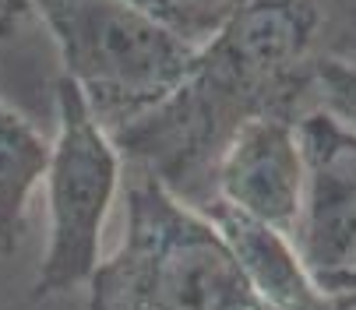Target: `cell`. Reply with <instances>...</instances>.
Returning a JSON list of instances; mask_svg holds the SVG:
<instances>
[{"label":"cell","mask_w":356,"mask_h":310,"mask_svg":"<svg viewBox=\"0 0 356 310\" xmlns=\"http://www.w3.org/2000/svg\"><path fill=\"white\" fill-rule=\"evenodd\" d=\"M318 0H243L194 49L184 81L152 113L110 134L120 159L205 212L226 145L258 117L311 110V71L321 57Z\"/></svg>","instance_id":"cell-1"},{"label":"cell","mask_w":356,"mask_h":310,"mask_svg":"<svg viewBox=\"0 0 356 310\" xmlns=\"http://www.w3.org/2000/svg\"><path fill=\"white\" fill-rule=\"evenodd\" d=\"M85 286L88 310H265L212 219L145 173L127 187L117 250Z\"/></svg>","instance_id":"cell-2"},{"label":"cell","mask_w":356,"mask_h":310,"mask_svg":"<svg viewBox=\"0 0 356 310\" xmlns=\"http://www.w3.org/2000/svg\"><path fill=\"white\" fill-rule=\"evenodd\" d=\"M88 113L117 134L184 81L197 42L127 0H32Z\"/></svg>","instance_id":"cell-3"},{"label":"cell","mask_w":356,"mask_h":310,"mask_svg":"<svg viewBox=\"0 0 356 310\" xmlns=\"http://www.w3.org/2000/svg\"><path fill=\"white\" fill-rule=\"evenodd\" d=\"M124 159L67 78H57V138L49 141V236L32 282L35 300L85 286L95 272L103 226L120 190Z\"/></svg>","instance_id":"cell-4"},{"label":"cell","mask_w":356,"mask_h":310,"mask_svg":"<svg viewBox=\"0 0 356 310\" xmlns=\"http://www.w3.org/2000/svg\"><path fill=\"white\" fill-rule=\"evenodd\" d=\"M303 148V201L293 247L314 286L339 307L356 303V134L328 110L296 117Z\"/></svg>","instance_id":"cell-5"},{"label":"cell","mask_w":356,"mask_h":310,"mask_svg":"<svg viewBox=\"0 0 356 310\" xmlns=\"http://www.w3.org/2000/svg\"><path fill=\"white\" fill-rule=\"evenodd\" d=\"M293 233L303 201V148L296 117L250 120L222 152L212 180V204Z\"/></svg>","instance_id":"cell-6"},{"label":"cell","mask_w":356,"mask_h":310,"mask_svg":"<svg viewBox=\"0 0 356 310\" xmlns=\"http://www.w3.org/2000/svg\"><path fill=\"white\" fill-rule=\"evenodd\" d=\"M205 215L226 240L243 282L265 310H346L314 286L289 233L247 219L219 201L209 204Z\"/></svg>","instance_id":"cell-7"},{"label":"cell","mask_w":356,"mask_h":310,"mask_svg":"<svg viewBox=\"0 0 356 310\" xmlns=\"http://www.w3.org/2000/svg\"><path fill=\"white\" fill-rule=\"evenodd\" d=\"M46 170L49 141L22 110L0 99V257L22 247L29 197L46 180Z\"/></svg>","instance_id":"cell-8"},{"label":"cell","mask_w":356,"mask_h":310,"mask_svg":"<svg viewBox=\"0 0 356 310\" xmlns=\"http://www.w3.org/2000/svg\"><path fill=\"white\" fill-rule=\"evenodd\" d=\"M311 102L356 134V60L321 54L311 71Z\"/></svg>","instance_id":"cell-9"},{"label":"cell","mask_w":356,"mask_h":310,"mask_svg":"<svg viewBox=\"0 0 356 310\" xmlns=\"http://www.w3.org/2000/svg\"><path fill=\"white\" fill-rule=\"evenodd\" d=\"M243 0H173L177 8V32L191 42L209 39Z\"/></svg>","instance_id":"cell-10"},{"label":"cell","mask_w":356,"mask_h":310,"mask_svg":"<svg viewBox=\"0 0 356 310\" xmlns=\"http://www.w3.org/2000/svg\"><path fill=\"white\" fill-rule=\"evenodd\" d=\"M342 39L339 46L332 49L335 57H353V49H356V0H342Z\"/></svg>","instance_id":"cell-11"},{"label":"cell","mask_w":356,"mask_h":310,"mask_svg":"<svg viewBox=\"0 0 356 310\" xmlns=\"http://www.w3.org/2000/svg\"><path fill=\"white\" fill-rule=\"evenodd\" d=\"M25 15H32V0H0V35H8Z\"/></svg>","instance_id":"cell-12"},{"label":"cell","mask_w":356,"mask_h":310,"mask_svg":"<svg viewBox=\"0 0 356 310\" xmlns=\"http://www.w3.org/2000/svg\"><path fill=\"white\" fill-rule=\"evenodd\" d=\"M127 4H134V8H141L148 15H156L159 22H166V25L177 28V8H173V0H127Z\"/></svg>","instance_id":"cell-13"},{"label":"cell","mask_w":356,"mask_h":310,"mask_svg":"<svg viewBox=\"0 0 356 310\" xmlns=\"http://www.w3.org/2000/svg\"><path fill=\"white\" fill-rule=\"evenodd\" d=\"M349 310H356V303H353V307H349Z\"/></svg>","instance_id":"cell-14"}]
</instances>
